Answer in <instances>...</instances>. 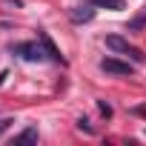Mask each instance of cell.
<instances>
[{"mask_svg": "<svg viewBox=\"0 0 146 146\" xmlns=\"http://www.w3.org/2000/svg\"><path fill=\"white\" fill-rule=\"evenodd\" d=\"M69 17H72V23H89L95 17V9L92 6H75V9H69Z\"/></svg>", "mask_w": 146, "mask_h": 146, "instance_id": "5b68a950", "label": "cell"}, {"mask_svg": "<svg viewBox=\"0 0 146 146\" xmlns=\"http://www.w3.org/2000/svg\"><path fill=\"white\" fill-rule=\"evenodd\" d=\"M89 3L100 9H123V0H89Z\"/></svg>", "mask_w": 146, "mask_h": 146, "instance_id": "ba28073f", "label": "cell"}, {"mask_svg": "<svg viewBox=\"0 0 146 146\" xmlns=\"http://www.w3.org/2000/svg\"><path fill=\"white\" fill-rule=\"evenodd\" d=\"M78 129H80V132H86V135H92V132H95V129L89 126V120H86V117H80V120H78Z\"/></svg>", "mask_w": 146, "mask_h": 146, "instance_id": "30bf717a", "label": "cell"}, {"mask_svg": "<svg viewBox=\"0 0 146 146\" xmlns=\"http://www.w3.org/2000/svg\"><path fill=\"white\" fill-rule=\"evenodd\" d=\"M12 123H15V120H12V117H6V120H0V137H3V132H6V129H9V126H12Z\"/></svg>", "mask_w": 146, "mask_h": 146, "instance_id": "8fae6325", "label": "cell"}, {"mask_svg": "<svg viewBox=\"0 0 146 146\" xmlns=\"http://www.w3.org/2000/svg\"><path fill=\"white\" fill-rule=\"evenodd\" d=\"M98 109H100V115H103V117H112V106H109L106 100H98Z\"/></svg>", "mask_w": 146, "mask_h": 146, "instance_id": "9c48e42d", "label": "cell"}, {"mask_svg": "<svg viewBox=\"0 0 146 146\" xmlns=\"http://www.w3.org/2000/svg\"><path fill=\"white\" fill-rule=\"evenodd\" d=\"M106 46H109L112 52H117V54H126V57L135 60V63H143V57H146L137 46H132L129 40H123V37H117V35H109V37H106Z\"/></svg>", "mask_w": 146, "mask_h": 146, "instance_id": "6da1fadb", "label": "cell"}, {"mask_svg": "<svg viewBox=\"0 0 146 146\" xmlns=\"http://www.w3.org/2000/svg\"><path fill=\"white\" fill-rule=\"evenodd\" d=\"M6 3H12V6H17V9H20V6H23V0H6Z\"/></svg>", "mask_w": 146, "mask_h": 146, "instance_id": "4fadbf2b", "label": "cell"}, {"mask_svg": "<svg viewBox=\"0 0 146 146\" xmlns=\"http://www.w3.org/2000/svg\"><path fill=\"white\" fill-rule=\"evenodd\" d=\"M12 54H20L23 60H32V63H37V60L49 57L40 40H26V43H15V46H12Z\"/></svg>", "mask_w": 146, "mask_h": 146, "instance_id": "7a4b0ae2", "label": "cell"}, {"mask_svg": "<svg viewBox=\"0 0 146 146\" xmlns=\"http://www.w3.org/2000/svg\"><path fill=\"white\" fill-rule=\"evenodd\" d=\"M143 26H146V6H143V12H140L137 17H132V20H129V32H140Z\"/></svg>", "mask_w": 146, "mask_h": 146, "instance_id": "52a82bcc", "label": "cell"}, {"mask_svg": "<svg viewBox=\"0 0 146 146\" xmlns=\"http://www.w3.org/2000/svg\"><path fill=\"white\" fill-rule=\"evenodd\" d=\"M37 40L43 43V49H46V54H49V60H54V63H60V66H66V57L60 54V49L54 46V40L43 32V29H37Z\"/></svg>", "mask_w": 146, "mask_h": 146, "instance_id": "277c9868", "label": "cell"}, {"mask_svg": "<svg viewBox=\"0 0 146 146\" xmlns=\"http://www.w3.org/2000/svg\"><path fill=\"white\" fill-rule=\"evenodd\" d=\"M100 69L106 72V75H120V78H126V75L132 78V72H135L129 63H123V60H117V57H103V60H100Z\"/></svg>", "mask_w": 146, "mask_h": 146, "instance_id": "3957f363", "label": "cell"}, {"mask_svg": "<svg viewBox=\"0 0 146 146\" xmlns=\"http://www.w3.org/2000/svg\"><path fill=\"white\" fill-rule=\"evenodd\" d=\"M37 140V129H23L20 135H15V143H35Z\"/></svg>", "mask_w": 146, "mask_h": 146, "instance_id": "8992f818", "label": "cell"}, {"mask_svg": "<svg viewBox=\"0 0 146 146\" xmlns=\"http://www.w3.org/2000/svg\"><path fill=\"white\" fill-rule=\"evenodd\" d=\"M135 115H140V117H146V106H137V109H135Z\"/></svg>", "mask_w": 146, "mask_h": 146, "instance_id": "7c38bea8", "label": "cell"}]
</instances>
